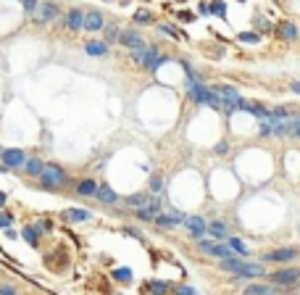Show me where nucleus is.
I'll return each instance as SVG.
<instances>
[{
  "mask_svg": "<svg viewBox=\"0 0 300 295\" xmlns=\"http://www.w3.org/2000/svg\"><path fill=\"white\" fill-rule=\"evenodd\" d=\"M268 285H274V293H284L300 285V266H282L276 271H266Z\"/></svg>",
  "mask_w": 300,
  "mask_h": 295,
  "instance_id": "nucleus-1",
  "label": "nucleus"
},
{
  "mask_svg": "<svg viewBox=\"0 0 300 295\" xmlns=\"http://www.w3.org/2000/svg\"><path fill=\"white\" fill-rule=\"evenodd\" d=\"M40 182H42L45 190H58V187L66 185V171L61 169L58 164H50V166H45V169H42Z\"/></svg>",
  "mask_w": 300,
  "mask_h": 295,
  "instance_id": "nucleus-2",
  "label": "nucleus"
},
{
  "mask_svg": "<svg viewBox=\"0 0 300 295\" xmlns=\"http://www.w3.org/2000/svg\"><path fill=\"white\" fill-rule=\"evenodd\" d=\"M198 251L200 253H205V256H211V259H232V251H229V245L227 243H216V240H203L200 237L198 240Z\"/></svg>",
  "mask_w": 300,
  "mask_h": 295,
  "instance_id": "nucleus-3",
  "label": "nucleus"
},
{
  "mask_svg": "<svg viewBox=\"0 0 300 295\" xmlns=\"http://www.w3.org/2000/svg\"><path fill=\"white\" fill-rule=\"evenodd\" d=\"M298 256H300V251H298V248H292V245L274 248V251H268V253L261 256V263H290V261H295Z\"/></svg>",
  "mask_w": 300,
  "mask_h": 295,
  "instance_id": "nucleus-4",
  "label": "nucleus"
},
{
  "mask_svg": "<svg viewBox=\"0 0 300 295\" xmlns=\"http://www.w3.org/2000/svg\"><path fill=\"white\" fill-rule=\"evenodd\" d=\"M234 277H242V279H264L266 277V263L240 259V269H237Z\"/></svg>",
  "mask_w": 300,
  "mask_h": 295,
  "instance_id": "nucleus-5",
  "label": "nucleus"
},
{
  "mask_svg": "<svg viewBox=\"0 0 300 295\" xmlns=\"http://www.w3.org/2000/svg\"><path fill=\"white\" fill-rule=\"evenodd\" d=\"M216 95H219V100H221V105H224V111H227V113L237 111V103L242 100L240 93H237L232 85H219V87H216Z\"/></svg>",
  "mask_w": 300,
  "mask_h": 295,
  "instance_id": "nucleus-6",
  "label": "nucleus"
},
{
  "mask_svg": "<svg viewBox=\"0 0 300 295\" xmlns=\"http://www.w3.org/2000/svg\"><path fill=\"white\" fill-rule=\"evenodd\" d=\"M184 229H187V234L192 240H200L205 234V227H208V222H205L203 216H184Z\"/></svg>",
  "mask_w": 300,
  "mask_h": 295,
  "instance_id": "nucleus-7",
  "label": "nucleus"
},
{
  "mask_svg": "<svg viewBox=\"0 0 300 295\" xmlns=\"http://www.w3.org/2000/svg\"><path fill=\"white\" fill-rule=\"evenodd\" d=\"M0 161H3V166H8V169H21L27 156H24V150H19V148H5L3 153H0Z\"/></svg>",
  "mask_w": 300,
  "mask_h": 295,
  "instance_id": "nucleus-8",
  "label": "nucleus"
},
{
  "mask_svg": "<svg viewBox=\"0 0 300 295\" xmlns=\"http://www.w3.org/2000/svg\"><path fill=\"white\" fill-rule=\"evenodd\" d=\"M168 61V56L166 53H158V48H148V56H145V61H142V66L148 71H158L161 66H164Z\"/></svg>",
  "mask_w": 300,
  "mask_h": 295,
  "instance_id": "nucleus-9",
  "label": "nucleus"
},
{
  "mask_svg": "<svg viewBox=\"0 0 300 295\" xmlns=\"http://www.w3.org/2000/svg\"><path fill=\"white\" fill-rule=\"evenodd\" d=\"M37 21H40V24H48V21H53L58 16V5L56 3H50V0H42L40 5H37Z\"/></svg>",
  "mask_w": 300,
  "mask_h": 295,
  "instance_id": "nucleus-10",
  "label": "nucleus"
},
{
  "mask_svg": "<svg viewBox=\"0 0 300 295\" xmlns=\"http://www.w3.org/2000/svg\"><path fill=\"white\" fill-rule=\"evenodd\" d=\"M103 27H105V19H103V13H100V11L84 13V24H82V29H87V32H100Z\"/></svg>",
  "mask_w": 300,
  "mask_h": 295,
  "instance_id": "nucleus-11",
  "label": "nucleus"
},
{
  "mask_svg": "<svg viewBox=\"0 0 300 295\" xmlns=\"http://www.w3.org/2000/svg\"><path fill=\"white\" fill-rule=\"evenodd\" d=\"M153 222H156L158 227H166V229H168V227L182 224V222H184V214H182V211H171V214H166V211H164V214H158Z\"/></svg>",
  "mask_w": 300,
  "mask_h": 295,
  "instance_id": "nucleus-12",
  "label": "nucleus"
},
{
  "mask_svg": "<svg viewBox=\"0 0 300 295\" xmlns=\"http://www.w3.org/2000/svg\"><path fill=\"white\" fill-rule=\"evenodd\" d=\"M119 42L124 45V48H129V50H132V48H142V45H145L142 37L137 34V29H124V32L119 34Z\"/></svg>",
  "mask_w": 300,
  "mask_h": 295,
  "instance_id": "nucleus-13",
  "label": "nucleus"
},
{
  "mask_svg": "<svg viewBox=\"0 0 300 295\" xmlns=\"http://www.w3.org/2000/svg\"><path fill=\"white\" fill-rule=\"evenodd\" d=\"M95 198H98L100 203H105V206H113V203H119V193L113 190L111 185H98Z\"/></svg>",
  "mask_w": 300,
  "mask_h": 295,
  "instance_id": "nucleus-14",
  "label": "nucleus"
},
{
  "mask_svg": "<svg viewBox=\"0 0 300 295\" xmlns=\"http://www.w3.org/2000/svg\"><path fill=\"white\" fill-rule=\"evenodd\" d=\"M205 234H211L216 243H221V240L229 237V227H227V222H211L208 227H205Z\"/></svg>",
  "mask_w": 300,
  "mask_h": 295,
  "instance_id": "nucleus-15",
  "label": "nucleus"
},
{
  "mask_svg": "<svg viewBox=\"0 0 300 295\" xmlns=\"http://www.w3.org/2000/svg\"><path fill=\"white\" fill-rule=\"evenodd\" d=\"M84 53H87V56H95V58H103V56H108V45L103 40H87L84 42Z\"/></svg>",
  "mask_w": 300,
  "mask_h": 295,
  "instance_id": "nucleus-16",
  "label": "nucleus"
},
{
  "mask_svg": "<svg viewBox=\"0 0 300 295\" xmlns=\"http://www.w3.org/2000/svg\"><path fill=\"white\" fill-rule=\"evenodd\" d=\"M82 24H84V13L79 8H71V11L66 13V27L71 29V32H79Z\"/></svg>",
  "mask_w": 300,
  "mask_h": 295,
  "instance_id": "nucleus-17",
  "label": "nucleus"
},
{
  "mask_svg": "<svg viewBox=\"0 0 300 295\" xmlns=\"http://www.w3.org/2000/svg\"><path fill=\"white\" fill-rule=\"evenodd\" d=\"M242 295H274V285H264V282H253V285H245Z\"/></svg>",
  "mask_w": 300,
  "mask_h": 295,
  "instance_id": "nucleus-18",
  "label": "nucleus"
},
{
  "mask_svg": "<svg viewBox=\"0 0 300 295\" xmlns=\"http://www.w3.org/2000/svg\"><path fill=\"white\" fill-rule=\"evenodd\" d=\"M95 193H98V182H95V179H82V182H76V195L95 198Z\"/></svg>",
  "mask_w": 300,
  "mask_h": 295,
  "instance_id": "nucleus-19",
  "label": "nucleus"
},
{
  "mask_svg": "<svg viewBox=\"0 0 300 295\" xmlns=\"http://www.w3.org/2000/svg\"><path fill=\"white\" fill-rule=\"evenodd\" d=\"M21 169H24V174H29V177H40L42 169H45V164L40 161V158H27Z\"/></svg>",
  "mask_w": 300,
  "mask_h": 295,
  "instance_id": "nucleus-20",
  "label": "nucleus"
},
{
  "mask_svg": "<svg viewBox=\"0 0 300 295\" xmlns=\"http://www.w3.org/2000/svg\"><path fill=\"white\" fill-rule=\"evenodd\" d=\"M148 200H150V195L148 193H134V195H127V198H124V203H127V206L129 208H142V206H148Z\"/></svg>",
  "mask_w": 300,
  "mask_h": 295,
  "instance_id": "nucleus-21",
  "label": "nucleus"
},
{
  "mask_svg": "<svg viewBox=\"0 0 300 295\" xmlns=\"http://www.w3.org/2000/svg\"><path fill=\"white\" fill-rule=\"evenodd\" d=\"M40 234H42V232L37 229V227H32V224L21 229V237H24V240H27V243L32 245V248H37V245H40Z\"/></svg>",
  "mask_w": 300,
  "mask_h": 295,
  "instance_id": "nucleus-22",
  "label": "nucleus"
},
{
  "mask_svg": "<svg viewBox=\"0 0 300 295\" xmlns=\"http://www.w3.org/2000/svg\"><path fill=\"white\" fill-rule=\"evenodd\" d=\"M66 219H68V222H90L92 211H87V208H68L66 211Z\"/></svg>",
  "mask_w": 300,
  "mask_h": 295,
  "instance_id": "nucleus-23",
  "label": "nucleus"
},
{
  "mask_svg": "<svg viewBox=\"0 0 300 295\" xmlns=\"http://www.w3.org/2000/svg\"><path fill=\"white\" fill-rule=\"evenodd\" d=\"M227 245H229V251H232V256H240V259H245V256H248V245H245L240 237H229Z\"/></svg>",
  "mask_w": 300,
  "mask_h": 295,
  "instance_id": "nucleus-24",
  "label": "nucleus"
},
{
  "mask_svg": "<svg viewBox=\"0 0 300 295\" xmlns=\"http://www.w3.org/2000/svg\"><path fill=\"white\" fill-rule=\"evenodd\" d=\"M279 37H282V40H287V42H295V40H298L295 24H292V21H284V24L279 27Z\"/></svg>",
  "mask_w": 300,
  "mask_h": 295,
  "instance_id": "nucleus-25",
  "label": "nucleus"
},
{
  "mask_svg": "<svg viewBox=\"0 0 300 295\" xmlns=\"http://www.w3.org/2000/svg\"><path fill=\"white\" fill-rule=\"evenodd\" d=\"M208 11L213 13V16H219V19H227V3L224 0H213V3L208 5Z\"/></svg>",
  "mask_w": 300,
  "mask_h": 295,
  "instance_id": "nucleus-26",
  "label": "nucleus"
},
{
  "mask_svg": "<svg viewBox=\"0 0 300 295\" xmlns=\"http://www.w3.org/2000/svg\"><path fill=\"white\" fill-rule=\"evenodd\" d=\"M164 193V177L161 174H153L150 177V195H161Z\"/></svg>",
  "mask_w": 300,
  "mask_h": 295,
  "instance_id": "nucleus-27",
  "label": "nucleus"
},
{
  "mask_svg": "<svg viewBox=\"0 0 300 295\" xmlns=\"http://www.w3.org/2000/svg\"><path fill=\"white\" fill-rule=\"evenodd\" d=\"M113 279H119V282H132V269H127V266L113 269Z\"/></svg>",
  "mask_w": 300,
  "mask_h": 295,
  "instance_id": "nucleus-28",
  "label": "nucleus"
},
{
  "mask_svg": "<svg viewBox=\"0 0 300 295\" xmlns=\"http://www.w3.org/2000/svg\"><path fill=\"white\" fill-rule=\"evenodd\" d=\"M237 40L248 42V45H256V42H261V37H258V32H240V34H237Z\"/></svg>",
  "mask_w": 300,
  "mask_h": 295,
  "instance_id": "nucleus-29",
  "label": "nucleus"
},
{
  "mask_svg": "<svg viewBox=\"0 0 300 295\" xmlns=\"http://www.w3.org/2000/svg\"><path fill=\"white\" fill-rule=\"evenodd\" d=\"M134 21H137V24H150V21H153V13L145 11V8H140V11H134Z\"/></svg>",
  "mask_w": 300,
  "mask_h": 295,
  "instance_id": "nucleus-30",
  "label": "nucleus"
},
{
  "mask_svg": "<svg viewBox=\"0 0 300 295\" xmlns=\"http://www.w3.org/2000/svg\"><path fill=\"white\" fill-rule=\"evenodd\" d=\"M119 34H121V29L119 27H105V45H111L113 40H119Z\"/></svg>",
  "mask_w": 300,
  "mask_h": 295,
  "instance_id": "nucleus-31",
  "label": "nucleus"
},
{
  "mask_svg": "<svg viewBox=\"0 0 300 295\" xmlns=\"http://www.w3.org/2000/svg\"><path fill=\"white\" fill-rule=\"evenodd\" d=\"M290 134L300 137V113H292L290 116Z\"/></svg>",
  "mask_w": 300,
  "mask_h": 295,
  "instance_id": "nucleus-32",
  "label": "nucleus"
},
{
  "mask_svg": "<svg viewBox=\"0 0 300 295\" xmlns=\"http://www.w3.org/2000/svg\"><path fill=\"white\" fill-rule=\"evenodd\" d=\"M150 293L153 295H164V293H168V285L166 282H158V279H153V282H150Z\"/></svg>",
  "mask_w": 300,
  "mask_h": 295,
  "instance_id": "nucleus-33",
  "label": "nucleus"
},
{
  "mask_svg": "<svg viewBox=\"0 0 300 295\" xmlns=\"http://www.w3.org/2000/svg\"><path fill=\"white\" fill-rule=\"evenodd\" d=\"M145 56H148V48H145V45H142V48H132V61L134 64H142Z\"/></svg>",
  "mask_w": 300,
  "mask_h": 295,
  "instance_id": "nucleus-34",
  "label": "nucleus"
},
{
  "mask_svg": "<svg viewBox=\"0 0 300 295\" xmlns=\"http://www.w3.org/2000/svg\"><path fill=\"white\" fill-rule=\"evenodd\" d=\"M253 24H256V29H264V32L271 29V21H268L266 16H253Z\"/></svg>",
  "mask_w": 300,
  "mask_h": 295,
  "instance_id": "nucleus-35",
  "label": "nucleus"
},
{
  "mask_svg": "<svg viewBox=\"0 0 300 295\" xmlns=\"http://www.w3.org/2000/svg\"><path fill=\"white\" fill-rule=\"evenodd\" d=\"M258 132L264 134V137H268V134H271V122H268V116H266V119H261V127H258Z\"/></svg>",
  "mask_w": 300,
  "mask_h": 295,
  "instance_id": "nucleus-36",
  "label": "nucleus"
},
{
  "mask_svg": "<svg viewBox=\"0 0 300 295\" xmlns=\"http://www.w3.org/2000/svg\"><path fill=\"white\" fill-rule=\"evenodd\" d=\"M176 295H198L195 293V287H190V285H176V290H174Z\"/></svg>",
  "mask_w": 300,
  "mask_h": 295,
  "instance_id": "nucleus-37",
  "label": "nucleus"
},
{
  "mask_svg": "<svg viewBox=\"0 0 300 295\" xmlns=\"http://www.w3.org/2000/svg\"><path fill=\"white\" fill-rule=\"evenodd\" d=\"M11 224H13V216L11 214H0V229H8Z\"/></svg>",
  "mask_w": 300,
  "mask_h": 295,
  "instance_id": "nucleus-38",
  "label": "nucleus"
},
{
  "mask_svg": "<svg viewBox=\"0 0 300 295\" xmlns=\"http://www.w3.org/2000/svg\"><path fill=\"white\" fill-rule=\"evenodd\" d=\"M37 5H40L37 0H24V11H27V13H34V11H37Z\"/></svg>",
  "mask_w": 300,
  "mask_h": 295,
  "instance_id": "nucleus-39",
  "label": "nucleus"
},
{
  "mask_svg": "<svg viewBox=\"0 0 300 295\" xmlns=\"http://www.w3.org/2000/svg\"><path fill=\"white\" fill-rule=\"evenodd\" d=\"M0 295H19V293H16V287H13V285H3V287H0Z\"/></svg>",
  "mask_w": 300,
  "mask_h": 295,
  "instance_id": "nucleus-40",
  "label": "nucleus"
},
{
  "mask_svg": "<svg viewBox=\"0 0 300 295\" xmlns=\"http://www.w3.org/2000/svg\"><path fill=\"white\" fill-rule=\"evenodd\" d=\"M227 150H229V142H227V140H221L219 145H216V153H221V156H224Z\"/></svg>",
  "mask_w": 300,
  "mask_h": 295,
  "instance_id": "nucleus-41",
  "label": "nucleus"
},
{
  "mask_svg": "<svg viewBox=\"0 0 300 295\" xmlns=\"http://www.w3.org/2000/svg\"><path fill=\"white\" fill-rule=\"evenodd\" d=\"M5 237H8V240H16V237H19V232L13 229V227H8V229H5Z\"/></svg>",
  "mask_w": 300,
  "mask_h": 295,
  "instance_id": "nucleus-42",
  "label": "nucleus"
},
{
  "mask_svg": "<svg viewBox=\"0 0 300 295\" xmlns=\"http://www.w3.org/2000/svg\"><path fill=\"white\" fill-rule=\"evenodd\" d=\"M161 29H164V32H166V34H171V37H179V32H176V29H174V27H166V24H164V27H161Z\"/></svg>",
  "mask_w": 300,
  "mask_h": 295,
  "instance_id": "nucleus-43",
  "label": "nucleus"
},
{
  "mask_svg": "<svg viewBox=\"0 0 300 295\" xmlns=\"http://www.w3.org/2000/svg\"><path fill=\"white\" fill-rule=\"evenodd\" d=\"M290 90H292L295 95H300V82H292V85H290Z\"/></svg>",
  "mask_w": 300,
  "mask_h": 295,
  "instance_id": "nucleus-44",
  "label": "nucleus"
},
{
  "mask_svg": "<svg viewBox=\"0 0 300 295\" xmlns=\"http://www.w3.org/2000/svg\"><path fill=\"white\" fill-rule=\"evenodd\" d=\"M5 200H8V195H5V193H0V206H5Z\"/></svg>",
  "mask_w": 300,
  "mask_h": 295,
  "instance_id": "nucleus-45",
  "label": "nucleus"
},
{
  "mask_svg": "<svg viewBox=\"0 0 300 295\" xmlns=\"http://www.w3.org/2000/svg\"><path fill=\"white\" fill-rule=\"evenodd\" d=\"M0 153H3V148H0Z\"/></svg>",
  "mask_w": 300,
  "mask_h": 295,
  "instance_id": "nucleus-46",
  "label": "nucleus"
},
{
  "mask_svg": "<svg viewBox=\"0 0 300 295\" xmlns=\"http://www.w3.org/2000/svg\"><path fill=\"white\" fill-rule=\"evenodd\" d=\"M240 3H242V0H240Z\"/></svg>",
  "mask_w": 300,
  "mask_h": 295,
  "instance_id": "nucleus-47",
  "label": "nucleus"
}]
</instances>
